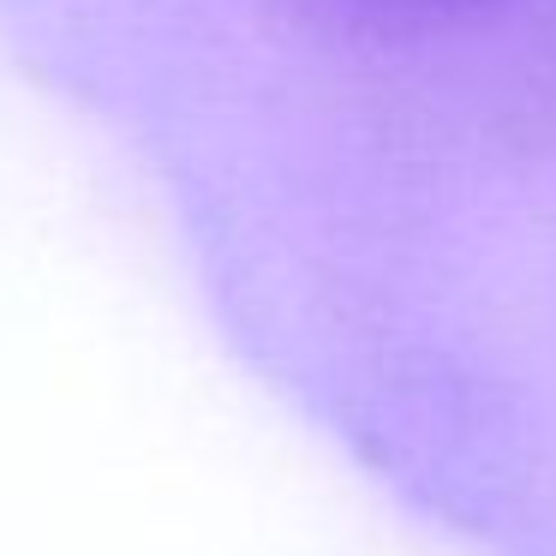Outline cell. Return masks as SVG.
Wrapping results in <instances>:
<instances>
[{"mask_svg": "<svg viewBox=\"0 0 556 556\" xmlns=\"http://www.w3.org/2000/svg\"><path fill=\"white\" fill-rule=\"evenodd\" d=\"M293 7H305L336 30H353V37H425V30L484 13L496 0H293Z\"/></svg>", "mask_w": 556, "mask_h": 556, "instance_id": "obj_1", "label": "cell"}]
</instances>
